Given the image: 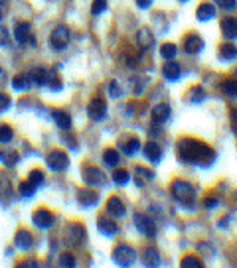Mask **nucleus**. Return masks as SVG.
<instances>
[{"instance_id":"f257e3e1","label":"nucleus","mask_w":237,"mask_h":268,"mask_svg":"<svg viewBox=\"0 0 237 268\" xmlns=\"http://www.w3.org/2000/svg\"><path fill=\"white\" fill-rule=\"evenodd\" d=\"M176 152H178L180 162L196 164V166H204V168L214 164V160H216V152L208 144H204L196 138H180Z\"/></svg>"},{"instance_id":"f03ea898","label":"nucleus","mask_w":237,"mask_h":268,"mask_svg":"<svg viewBox=\"0 0 237 268\" xmlns=\"http://www.w3.org/2000/svg\"><path fill=\"white\" fill-rule=\"evenodd\" d=\"M170 193L176 199V203L192 209L196 205V187L186 179H174L170 185Z\"/></svg>"},{"instance_id":"7ed1b4c3","label":"nucleus","mask_w":237,"mask_h":268,"mask_svg":"<svg viewBox=\"0 0 237 268\" xmlns=\"http://www.w3.org/2000/svg\"><path fill=\"white\" fill-rule=\"evenodd\" d=\"M69 40H71V34H69V28L67 26H55L53 28V32H51V36H49V44H51V47L55 49V51H61V49H65L67 47V44H69Z\"/></svg>"},{"instance_id":"20e7f679","label":"nucleus","mask_w":237,"mask_h":268,"mask_svg":"<svg viewBox=\"0 0 237 268\" xmlns=\"http://www.w3.org/2000/svg\"><path fill=\"white\" fill-rule=\"evenodd\" d=\"M87 239V231L81 223H71L65 227V243L71 245V247H79L83 245Z\"/></svg>"},{"instance_id":"39448f33","label":"nucleus","mask_w":237,"mask_h":268,"mask_svg":"<svg viewBox=\"0 0 237 268\" xmlns=\"http://www.w3.org/2000/svg\"><path fill=\"white\" fill-rule=\"evenodd\" d=\"M113 261L119 265V267H131L135 261H137V253L131 245H119L115 251H113Z\"/></svg>"},{"instance_id":"423d86ee","label":"nucleus","mask_w":237,"mask_h":268,"mask_svg":"<svg viewBox=\"0 0 237 268\" xmlns=\"http://www.w3.org/2000/svg\"><path fill=\"white\" fill-rule=\"evenodd\" d=\"M133 223H135V227H137V231H139L141 235H144V237H154V235H156V223H154L148 215H144V213H135V215H133Z\"/></svg>"},{"instance_id":"0eeeda50","label":"nucleus","mask_w":237,"mask_h":268,"mask_svg":"<svg viewBox=\"0 0 237 268\" xmlns=\"http://www.w3.org/2000/svg\"><path fill=\"white\" fill-rule=\"evenodd\" d=\"M46 162H47V168L51 172H65L67 166H69V158H67V154L63 150H51L47 154Z\"/></svg>"},{"instance_id":"6e6552de","label":"nucleus","mask_w":237,"mask_h":268,"mask_svg":"<svg viewBox=\"0 0 237 268\" xmlns=\"http://www.w3.org/2000/svg\"><path fill=\"white\" fill-rule=\"evenodd\" d=\"M81 176H83V181L87 185H103L105 183V174L97 166H83Z\"/></svg>"},{"instance_id":"1a4fd4ad","label":"nucleus","mask_w":237,"mask_h":268,"mask_svg":"<svg viewBox=\"0 0 237 268\" xmlns=\"http://www.w3.org/2000/svg\"><path fill=\"white\" fill-rule=\"evenodd\" d=\"M87 115L91 121H103L107 117V103L103 97H93L91 103L87 105Z\"/></svg>"},{"instance_id":"9d476101","label":"nucleus","mask_w":237,"mask_h":268,"mask_svg":"<svg viewBox=\"0 0 237 268\" xmlns=\"http://www.w3.org/2000/svg\"><path fill=\"white\" fill-rule=\"evenodd\" d=\"M14 38L20 45H26V44H36L34 38H32V26L30 22H18L14 26Z\"/></svg>"},{"instance_id":"9b49d317","label":"nucleus","mask_w":237,"mask_h":268,"mask_svg":"<svg viewBox=\"0 0 237 268\" xmlns=\"http://www.w3.org/2000/svg\"><path fill=\"white\" fill-rule=\"evenodd\" d=\"M32 223L38 227V229H49L53 225V215L51 211L47 209H36L32 213Z\"/></svg>"},{"instance_id":"f8f14e48","label":"nucleus","mask_w":237,"mask_h":268,"mask_svg":"<svg viewBox=\"0 0 237 268\" xmlns=\"http://www.w3.org/2000/svg\"><path fill=\"white\" fill-rule=\"evenodd\" d=\"M77 203L83 209H91V207H95L99 203V195L93 189H79L77 191Z\"/></svg>"},{"instance_id":"ddd939ff","label":"nucleus","mask_w":237,"mask_h":268,"mask_svg":"<svg viewBox=\"0 0 237 268\" xmlns=\"http://www.w3.org/2000/svg\"><path fill=\"white\" fill-rule=\"evenodd\" d=\"M14 245H16V249H20V251H30L34 245H36V241H34V235L30 233V231H26V229H20L18 233H16V237H14Z\"/></svg>"},{"instance_id":"4468645a","label":"nucleus","mask_w":237,"mask_h":268,"mask_svg":"<svg viewBox=\"0 0 237 268\" xmlns=\"http://www.w3.org/2000/svg\"><path fill=\"white\" fill-rule=\"evenodd\" d=\"M170 113H172L170 105L160 103V105H156V107L150 111V121H152L154 125H164V123L170 119Z\"/></svg>"},{"instance_id":"2eb2a0df","label":"nucleus","mask_w":237,"mask_h":268,"mask_svg":"<svg viewBox=\"0 0 237 268\" xmlns=\"http://www.w3.org/2000/svg\"><path fill=\"white\" fill-rule=\"evenodd\" d=\"M105 207H107V213H109V215H113V217H117V219L125 217V213H127V207H125V203H123V199H121L119 195L109 197Z\"/></svg>"},{"instance_id":"dca6fc26","label":"nucleus","mask_w":237,"mask_h":268,"mask_svg":"<svg viewBox=\"0 0 237 268\" xmlns=\"http://www.w3.org/2000/svg\"><path fill=\"white\" fill-rule=\"evenodd\" d=\"M137 44L142 51H150L154 47V34L148 28H141L137 32Z\"/></svg>"},{"instance_id":"f3484780","label":"nucleus","mask_w":237,"mask_h":268,"mask_svg":"<svg viewBox=\"0 0 237 268\" xmlns=\"http://www.w3.org/2000/svg\"><path fill=\"white\" fill-rule=\"evenodd\" d=\"M204 40L198 36V34H190V36H186V40H184V51L186 53H190V55H194V53H200L202 49H204Z\"/></svg>"},{"instance_id":"a211bd4d","label":"nucleus","mask_w":237,"mask_h":268,"mask_svg":"<svg viewBox=\"0 0 237 268\" xmlns=\"http://www.w3.org/2000/svg\"><path fill=\"white\" fill-rule=\"evenodd\" d=\"M97 229H99L101 235H105V237H109V239L115 237V235L119 233V225H117L113 219H107V217H99Z\"/></svg>"},{"instance_id":"6ab92c4d","label":"nucleus","mask_w":237,"mask_h":268,"mask_svg":"<svg viewBox=\"0 0 237 268\" xmlns=\"http://www.w3.org/2000/svg\"><path fill=\"white\" fill-rule=\"evenodd\" d=\"M222 28V34L226 40H236L237 38V18H232V16H226L220 24Z\"/></svg>"},{"instance_id":"aec40b11","label":"nucleus","mask_w":237,"mask_h":268,"mask_svg":"<svg viewBox=\"0 0 237 268\" xmlns=\"http://www.w3.org/2000/svg\"><path fill=\"white\" fill-rule=\"evenodd\" d=\"M162 75H164V79L166 81H178L180 79V75H182V67L176 63V61H166L164 63V67H162Z\"/></svg>"},{"instance_id":"412c9836","label":"nucleus","mask_w":237,"mask_h":268,"mask_svg":"<svg viewBox=\"0 0 237 268\" xmlns=\"http://www.w3.org/2000/svg\"><path fill=\"white\" fill-rule=\"evenodd\" d=\"M28 77H30V83H32L34 87H44V85H47V69H44V67H34V69L28 73Z\"/></svg>"},{"instance_id":"4be33fe9","label":"nucleus","mask_w":237,"mask_h":268,"mask_svg":"<svg viewBox=\"0 0 237 268\" xmlns=\"http://www.w3.org/2000/svg\"><path fill=\"white\" fill-rule=\"evenodd\" d=\"M51 119L55 121V125H57L61 131H69V129H71V117H69L65 111H61V109L51 111Z\"/></svg>"},{"instance_id":"5701e85b","label":"nucleus","mask_w":237,"mask_h":268,"mask_svg":"<svg viewBox=\"0 0 237 268\" xmlns=\"http://www.w3.org/2000/svg\"><path fill=\"white\" fill-rule=\"evenodd\" d=\"M119 150H121L125 156H129V158H131V156H135V154L141 150V140L133 136V138H129V140L121 142V144H119Z\"/></svg>"},{"instance_id":"b1692460","label":"nucleus","mask_w":237,"mask_h":268,"mask_svg":"<svg viewBox=\"0 0 237 268\" xmlns=\"http://www.w3.org/2000/svg\"><path fill=\"white\" fill-rule=\"evenodd\" d=\"M196 16H198V20H200V22H210V20H214V18H216V4L204 2V4L198 8Z\"/></svg>"},{"instance_id":"393cba45","label":"nucleus","mask_w":237,"mask_h":268,"mask_svg":"<svg viewBox=\"0 0 237 268\" xmlns=\"http://www.w3.org/2000/svg\"><path fill=\"white\" fill-rule=\"evenodd\" d=\"M144 158L146 160H150V162H160V158H162V148L156 144V142H148V144H144Z\"/></svg>"},{"instance_id":"a878e982","label":"nucleus","mask_w":237,"mask_h":268,"mask_svg":"<svg viewBox=\"0 0 237 268\" xmlns=\"http://www.w3.org/2000/svg\"><path fill=\"white\" fill-rule=\"evenodd\" d=\"M142 265L144 267H158L160 265V255L154 247H146L144 255H142Z\"/></svg>"},{"instance_id":"bb28decb","label":"nucleus","mask_w":237,"mask_h":268,"mask_svg":"<svg viewBox=\"0 0 237 268\" xmlns=\"http://www.w3.org/2000/svg\"><path fill=\"white\" fill-rule=\"evenodd\" d=\"M103 162H105L107 166H111V168H117V166L121 164V154H119V150H117V148H107V150L103 152Z\"/></svg>"},{"instance_id":"cd10ccee","label":"nucleus","mask_w":237,"mask_h":268,"mask_svg":"<svg viewBox=\"0 0 237 268\" xmlns=\"http://www.w3.org/2000/svg\"><path fill=\"white\" fill-rule=\"evenodd\" d=\"M220 59H222V61H236L237 45H234V44H224V45L220 47Z\"/></svg>"},{"instance_id":"c85d7f7f","label":"nucleus","mask_w":237,"mask_h":268,"mask_svg":"<svg viewBox=\"0 0 237 268\" xmlns=\"http://www.w3.org/2000/svg\"><path fill=\"white\" fill-rule=\"evenodd\" d=\"M222 93L230 99H237V79H224L220 85Z\"/></svg>"},{"instance_id":"c756f323","label":"nucleus","mask_w":237,"mask_h":268,"mask_svg":"<svg viewBox=\"0 0 237 268\" xmlns=\"http://www.w3.org/2000/svg\"><path fill=\"white\" fill-rule=\"evenodd\" d=\"M12 199V185H10V179L0 176V203H6Z\"/></svg>"},{"instance_id":"7c9ffc66","label":"nucleus","mask_w":237,"mask_h":268,"mask_svg":"<svg viewBox=\"0 0 237 268\" xmlns=\"http://www.w3.org/2000/svg\"><path fill=\"white\" fill-rule=\"evenodd\" d=\"M12 87H14L16 91H28V89L32 87L28 73H20V75H16V77L12 79Z\"/></svg>"},{"instance_id":"2f4dec72","label":"nucleus","mask_w":237,"mask_h":268,"mask_svg":"<svg viewBox=\"0 0 237 268\" xmlns=\"http://www.w3.org/2000/svg\"><path fill=\"white\" fill-rule=\"evenodd\" d=\"M204 99H206V91H204L202 87L196 85V87H192V89L188 91V101H190V103H202Z\"/></svg>"},{"instance_id":"473e14b6","label":"nucleus","mask_w":237,"mask_h":268,"mask_svg":"<svg viewBox=\"0 0 237 268\" xmlns=\"http://www.w3.org/2000/svg\"><path fill=\"white\" fill-rule=\"evenodd\" d=\"M28 181L38 189L40 185H44L46 176H44V172H42V170H32V172H30V176H28Z\"/></svg>"},{"instance_id":"72a5a7b5","label":"nucleus","mask_w":237,"mask_h":268,"mask_svg":"<svg viewBox=\"0 0 237 268\" xmlns=\"http://www.w3.org/2000/svg\"><path fill=\"white\" fill-rule=\"evenodd\" d=\"M20 160V156H18V152H14V150H4V152H0V162L4 164V166H14L16 162Z\"/></svg>"},{"instance_id":"f704fd0d","label":"nucleus","mask_w":237,"mask_h":268,"mask_svg":"<svg viewBox=\"0 0 237 268\" xmlns=\"http://www.w3.org/2000/svg\"><path fill=\"white\" fill-rule=\"evenodd\" d=\"M160 55H162L166 61H170V59H174V57L178 55V47H176L174 44H164V45L160 47Z\"/></svg>"},{"instance_id":"c9c22d12","label":"nucleus","mask_w":237,"mask_h":268,"mask_svg":"<svg viewBox=\"0 0 237 268\" xmlns=\"http://www.w3.org/2000/svg\"><path fill=\"white\" fill-rule=\"evenodd\" d=\"M12 138H14V131H12V127L2 125V127H0V144H10V142H12Z\"/></svg>"},{"instance_id":"e433bc0d","label":"nucleus","mask_w":237,"mask_h":268,"mask_svg":"<svg viewBox=\"0 0 237 268\" xmlns=\"http://www.w3.org/2000/svg\"><path fill=\"white\" fill-rule=\"evenodd\" d=\"M113 181H115L117 185H127V183L131 181V176H129V172H125V170H117V172L113 174Z\"/></svg>"},{"instance_id":"4c0bfd02","label":"nucleus","mask_w":237,"mask_h":268,"mask_svg":"<svg viewBox=\"0 0 237 268\" xmlns=\"http://www.w3.org/2000/svg\"><path fill=\"white\" fill-rule=\"evenodd\" d=\"M34 193H36V187L26 179L24 183H20V195L22 197H34Z\"/></svg>"},{"instance_id":"58836bf2","label":"nucleus","mask_w":237,"mask_h":268,"mask_svg":"<svg viewBox=\"0 0 237 268\" xmlns=\"http://www.w3.org/2000/svg\"><path fill=\"white\" fill-rule=\"evenodd\" d=\"M105 10H107V0H93V4H91V14L93 16H99Z\"/></svg>"},{"instance_id":"ea45409f","label":"nucleus","mask_w":237,"mask_h":268,"mask_svg":"<svg viewBox=\"0 0 237 268\" xmlns=\"http://www.w3.org/2000/svg\"><path fill=\"white\" fill-rule=\"evenodd\" d=\"M135 176H141V178H144L146 181L154 179V172H152V170H146L144 166H137V168H135Z\"/></svg>"},{"instance_id":"a19ab883","label":"nucleus","mask_w":237,"mask_h":268,"mask_svg":"<svg viewBox=\"0 0 237 268\" xmlns=\"http://www.w3.org/2000/svg\"><path fill=\"white\" fill-rule=\"evenodd\" d=\"M59 265L61 267H75V257L71 253H61L59 255Z\"/></svg>"},{"instance_id":"79ce46f5","label":"nucleus","mask_w":237,"mask_h":268,"mask_svg":"<svg viewBox=\"0 0 237 268\" xmlns=\"http://www.w3.org/2000/svg\"><path fill=\"white\" fill-rule=\"evenodd\" d=\"M216 2V6H220L222 10H236L237 8V0H214Z\"/></svg>"},{"instance_id":"37998d69","label":"nucleus","mask_w":237,"mask_h":268,"mask_svg":"<svg viewBox=\"0 0 237 268\" xmlns=\"http://www.w3.org/2000/svg\"><path fill=\"white\" fill-rule=\"evenodd\" d=\"M109 93H111V97H115V99H119V97L123 95V89H121L119 81H111V85H109Z\"/></svg>"},{"instance_id":"c03bdc74","label":"nucleus","mask_w":237,"mask_h":268,"mask_svg":"<svg viewBox=\"0 0 237 268\" xmlns=\"http://www.w3.org/2000/svg\"><path fill=\"white\" fill-rule=\"evenodd\" d=\"M204 263L198 257H184L182 259V267H202Z\"/></svg>"},{"instance_id":"a18cd8bd","label":"nucleus","mask_w":237,"mask_h":268,"mask_svg":"<svg viewBox=\"0 0 237 268\" xmlns=\"http://www.w3.org/2000/svg\"><path fill=\"white\" fill-rule=\"evenodd\" d=\"M0 45L2 47L10 45V34H8V28H4V26H0Z\"/></svg>"},{"instance_id":"49530a36","label":"nucleus","mask_w":237,"mask_h":268,"mask_svg":"<svg viewBox=\"0 0 237 268\" xmlns=\"http://www.w3.org/2000/svg\"><path fill=\"white\" fill-rule=\"evenodd\" d=\"M10 107H12V101H10V97H8V95H4V93H0V113L8 111Z\"/></svg>"},{"instance_id":"de8ad7c7","label":"nucleus","mask_w":237,"mask_h":268,"mask_svg":"<svg viewBox=\"0 0 237 268\" xmlns=\"http://www.w3.org/2000/svg\"><path fill=\"white\" fill-rule=\"evenodd\" d=\"M230 125H232V131L237 136V109H232L230 111Z\"/></svg>"},{"instance_id":"09e8293b","label":"nucleus","mask_w":237,"mask_h":268,"mask_svg":"<svg viewBox=\"0 0 237 268\" xmlns=\"http://www.w3.org/2000/svg\"><path fill=\"white\" fill-rule=\"evenodd\" d=\"M218 203H220V199H218V197H208V199L204 201V205H206L208 209H214V207H218Z\"/></svg>"},{"instance_id":"8fccbe9b","label":"nucleus","mask_w":237,"mask_h":268,"mask_svg":"<svg viewBox=\"0 0 237 268\" xmlns=\"http://www.w3.org/2000/svg\"><path fill=\"white\" fill-rule=\"evenodd\" d=\"M135 2H137V6H139V8H142V10L152 6V0H135Z\"/></svg>"},{"instance_id":"3c124183","label":"nucleus","mask_w":237,"mask_h":268,"mask_svg":"<svg viewBox=\"0 0 237 268\" xmlns=\"http://www.w3.org/2000/svg\"><path fill=\"white\" fill-rule=\"evenodd\" d=\"M8 83V75H6V71L0 67V87H4Z\"/></svg>"},{"instance_id":"603ef678","label":"nucleus","mask_w":237,"mask_h":268,"mask_svg":"<svg viewBox=\"0 0 237 268\" xmlns=\"http://www.w3.org/2000/svg\"><path fill=\"white\" fill-rule=\"evenodd\" d=\"M22 267H40V263L38 261H24Z\"/></svg>"},{"instance_id":"864d4df0","label":"nucleus","mask_w":237,"mask_h":268,"mask_svg":"<svg viewBox=\"0 0 237 268\" xmlns=\"http://www.w3.org/2000/svg\"><path fill=\"white\" fill-rule=\"evenodd\" d=\"M6 2H8V0H0V6H4V4H6Z\"/></svg>"},{"instance_id":"5fc2aeb1","label":"nucleus","mask_w":237,"mask_h":268,"mask_svg":"<svg viewBox=\"0 0 237 268\" xmlns=\"http://www.w3.org/2000/svg\"><path fill=\"white\" fill-rule=\"evenodd\" d=\"M0 20H2V10H0Z\"/></svg>"},{"instance_id":"6e6d98bb","label":"nucleus","mask_w":237,"mask_h":268,"mask_svg":"<svg viewBox=\"0 0 237 268\" xmlns=\"http://www.w3.org/2000/svg\"><path fill=\"white\" fill-rule=\"evenodd\" d=\"M178 2H188V0H178Z\"/></svg>"},{"instance_id":"4d7b16f0","label":"nucleus","mask_w":237,"mask_h":268,"mask_svg":"<svg viewBox=\"0 0 237 268\" xmlns=\"http://www.w3.org/2000/svg\"><path fill=\"white\" fill-rule=\"evenodd\" d=\"M236 77H237V71H236Z\"/></svg>"}]
</instances>
